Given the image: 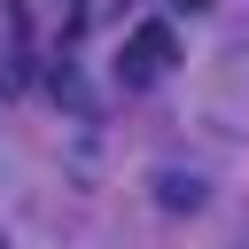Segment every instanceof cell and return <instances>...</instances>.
<instances>
[{"label": "cell", "instance_id": "cell-2", "mask_svg": "<svg viewBox=\"0 0 249 249\" xmlns=\"http://www.w3.org/2000/svg\"><path fill=\"white\" fill-rule=\"evenodd\" d=\"M156 195H163V210H195V202H202V179H179V171H163V179H156Z\"/></svg>", "mask_w": 249, "mask_h": 249}, {"label": "cell", "instance_id": "cell-1", "mask_svg": "<svg viewBox=\"0 0 249 249\" xmlns=\"http://www.w3.org/2000/svg\"><path fill=\"white\" fill-rule=\"evenodd\" d=\"M179 62V39H171V23H140L124 47H117V78H124V93H140V86H156L163 70Z\"/></svg>", "mask_w": 249, "mask_h": 249}, {"label": "cell", "instance_id": "cell-3", "mask_svg": "<svg viewBox=\"0 0 249 249\" xmlns=\"http://www.w3.org/2000/svg\"><path fill=\"white\" fill-rule=\"evenodd\" d=\"M179 8H210V0H179Z\"/></svg>", "mask_w": 249, "mask_h": 249}]
</instances>
